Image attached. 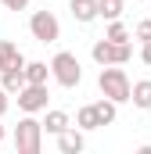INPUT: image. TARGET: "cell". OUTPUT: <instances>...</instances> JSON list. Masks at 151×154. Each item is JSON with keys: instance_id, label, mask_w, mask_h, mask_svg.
Returning a JSON list of instances; mask_svg holds the SVG:
<instances>
[{"instance_id": "obj_1", "label": "cell", "mask_w": 151, "mask_h": 154, "mask_svg": "<svg viewBox=\"0 0 151 154\" xmlns=\"http://www.w3.org/2000/svg\"><path fill=\"white\" fill-rule=\"evenodd\" d=\"M97 86H101L104 97H112L115 104H126V100L133 97V82H130V75H126L119 65H104L101 75H97Z\"/></svg>"}, {"instance_id": "obj_2", "label": "cell", "mask_w": 151, "mask_h": 154, "mask_svg": "<svg viewBox=\"0 0 151 154\" xmlns=\"http://www.w3.org/2000/svg\"><path fill=\"white\" fill-rule=\"evenodd\" d=\"M50 75L58 86H65V90H72L83 82V68H79V57H76L72 50H58L54 57H50Z\"/></svg>"}, {"instance_id": "obj_3", "label": "cell", "mask_w": 151, "mask_h": 154, "mask_svg": "<svg viewBox=\"0 0 151 154\" xmlns=\"http://www.w3.org/2000/svg\"><path fill=\"white\" fill-rule=\"evenodd\" d=\"M40 147H43V122L25 115L14 125V151L18 154H40Z\"/></svg>"}, {"instance_id": "obj_4", "label": "cell", "mask_w": 151, "mask_h": 154, "mask_svg": "<svg viewBox=\"0 0 151 154\" xmlns=\"http://www.w3.org/2000/svg\"><path fill=\"white\" fill-rule=\"evenodd\" d=\"M90 57L104 68V65H126L130 57H133V50H130V43H112V39H97L94 47H90Z\"/></svg>"}, {"instance_id": "obj_5", "label": "cell", "mask_w": 151, "mask_h": 154, "mask_svg": "<svg viewBox=\"0 0 151 154\" xmlns=\"http://www.w3.org/2000/svg\"><path fill=\"white\" fill-rule=\"evenodd\" d=\"M29 32L40 43H58L61 39V22L54 18V11H33L29 14Z\"/></svg>"}, {"instance_id": "obj_6", "label": "cell", "mask_w": 151, "mask_h": 154, "mask_svg": "<svg viewBox=\"0 0 151 154\" xmlns=\"http://www.w3.org/2000/svg\"><path fill=\"white\" fill-rule=\"evenodd\" d=\"M47 100H50V93H47V82H29V86L18 93V108H22L25 115L47 111Z\"/></svg>"}, {"instance_id": "obj_7", "label": "cell", "mask_w": 151, "mask_h": 154, "mask_svg": "<svg viewBox=\"0 0 151 154\" xmlns=\"http://www.w3.org/2000/svg\"><path fill=\"white\" fill-rule=\"evenodd\" d=\"M25 65H29V61H25ZM25 65H14V68L0 72V82H4V90H7L11 97H18V93L29 86V79H25Z\"/></svg>"}, {"instance_id": "obj_8", "label": "cell", "mask_w": 151, "mask_h": 154, "mask_svg": "<svg viewBox=\"0 0 151 154\" xmlns=\"http://www.w3.org/2000/svg\"><path fill=\"white\" fill-rule=\"evenodd\" d=\"M83 147H86V136H83L79 125H69V129L58 136V151H61V154H79Z\"/></svg>"}, {"instance_id": "obj_9", "label": "cell", "mask_w": 151, "mask_h": 154, "mask_svg": "<svg viewBox=\"0 0 151 154\" xmlns=\"http://www.w3.org/2000/svg\"><path fill=\"white\" fill-rule=\"evenodd\" d=\"M69 11H72L76 22H83V25H90L94 18H101V11H97V0H69Z\"/></svg>"}, {"instance_id": "obj_10", "label": "cell", "mask_w": 151, "mask_h": 154, "mask_svg": "<svg viewBox=\"0 0 151 154\" xmlns=\"http://www.w3.org/2000/svg\"><path fill=\"white\" fill-rule=\"evenodd\" d=\"M14 65H25L22 50H18L11 39H0V72H7V68H14Z\"/></svg>"}, {"instance_id": "obj_11", "label": "cell", "mask_w": 151, "mask_h": 154, "mask_svg": "<svg viewBox=\"0 0 151 154\" xmlns=\"http://www.w3.org/2000/svg\"><path fill=\"white\" fill-rule=\"evenodd\" d=\"M94 111H97V122H101V125H112L115 118H119V104H115L112 97L101 93V100H94Z\"/></svg>"}, {"instance_id": "obj_12", "label": "cell", "mask_w": 151, "mask_h": 154, "mask_svg": "<svg viewBox=\"0 0 151 154\" xmlns=\"http://www.w3.org/2000/svg\"><path fill=\"white\" fill-rule=\"evenodd\" d=\"M140 111H151V79H140V82H133V97H130Z\"/></svg>"}, {"instance_id": "obj_13", "label": "cell", "mask_w": 151, "mask_h": 154, "mask_svg": "<svg viewBox=\"0 0 151 154\" xmlns=\"http://www.w3.org/2000/svg\"><path fill=\"white\" fill-rule=\"evenodd\" d=\"M76 125H79L83 133H90V129H101V122H97V111H94V104H83V108L76 111Z\"/></svg>"}, {"instance_id": "obj_14", "label": "cell", "mask_w": 151, "mask_h": 154, "mask_svg": "<svg viewBox=\"0 0 151 154\" xmlns=\"http://www.w3.org/2000/svg\"><path fill=\"white\" fill-rule=\"evenodd\" d=\"M65 129H69V115H65V111H47L43 133H50V136H61Z\"/></svg>"}, {"instance_id": "obj_15", "label": "cell", "mask_w": 151, "mask_h": 154, "mask_svg": "<svg viewBox=\"0 0 151 154\" xmlns=\"http://www.w3.org/2000/svg\"><path fill=\"white\" fill-rule=\"evenodd\" d=\"M122 7H126V0H97V11H101V18H108V22L122 18Z\"/></svg>"}, {"instance_id": "obj_16", "label": "cell", "mask_w": 151, "mask_h": 154, "mask_svg": "<svg viewBox=\"0 0 151 154\" xmlns=\"http://www.w3.org/2000/svg\"><path fill=\"white\" fill-rule=\"evenodd\" d=\"M47 75H50V65L47 61H29L25 65V79L29 82H47Z\"/></svg>"}, {"instance_id": "obj_17", "label": "cell", "mask_w": 151, "mask_h": 154, "mask_svg": "<svg viewBox=\"0 0 151 154\" xmlns=\"http://www.w3.org/2000/svg\"><path fill=\"white\" fill-rule=\"evenodd\" d=\"M104 36L112 39V43H130V29L115 18V22H108V32H104Z\"/></svg>"}, {"instance_id": "obj_18", "label": "cell", "mask_w": 151, "mask_h": 154, "mask_svg": "<svg viewBox=\"0 0 151 154\" xmlns=\"http://www.w3.org/2000/svg\"><path fill=\"white\" fill-rule=\"evenodd\" d=\"M133 36L140 39V43H148V39H151V18H144V22H137V29H133Z\"/></svg>"}, {"instance_id": "obj_19", "label": "cell", "mask_w": 151, "mask_h": 154, "mask_svg": "<svg viewBox=\"0 0 151 154\" xmlns=\"http://www.w3.org/2000/svg\"><path fill=\"white\" fill-rule=\"evenodd\" d=\"M7 108H11V93L4 90V82H0V118L7 115Z\"/></svg>"}, {"instance_id": "obj_20", "label": "cell", "mask_w": 151, "mask_h": 154, "mask_svg": "<svg viewBox=\"0 0 151 154\" xmlns=\"http://www.w3.org/2000/svg\"><path fill=\"white\" fill-rule=\"evenodd\" d=\"M4 7H11V11H25L29 7V0H0Z\"/></svg>"}, {"instance_id": "obj_21", "label": "cell", "mask_w": 151, "mask_h": 154, "mask_svg": "<svg viewBox=\"0 0 151 154\" xmlns=\"http://www.w3.org/2000/svg\"><path fill=\"white\" fill-rule=\"evenodd\" d=\"M140 61H144V65H148V68H151V39H148V43H144V47H140Z\"/></svg>"}, {"instance_id": "obj_22", "label": "cell", "mask_w": 151, "mask_h": 154, "mask_svg": "<svg viewBox=\"0 0 151 154\" xmlns=\"http://www.w3.org/2000/svg\"><path fill=\"white\" fill-rule=\"evenodd\" d=\"M0 143H4V125H0Z\"/></svg>"}, {"instance_id": "obj_23", "label": "cell", "mask_w": 151, "mask_h": 154, "mask_svg": "<svg viewBox=\"0 0 151 154\" xmlns=\"http://www.w3.org/2000/svg\"><path fill=\"white\" fill-rule=\"evenodd\" d=\"M148 7H151V0H148Z\"/></svg>"}]
</instances>
